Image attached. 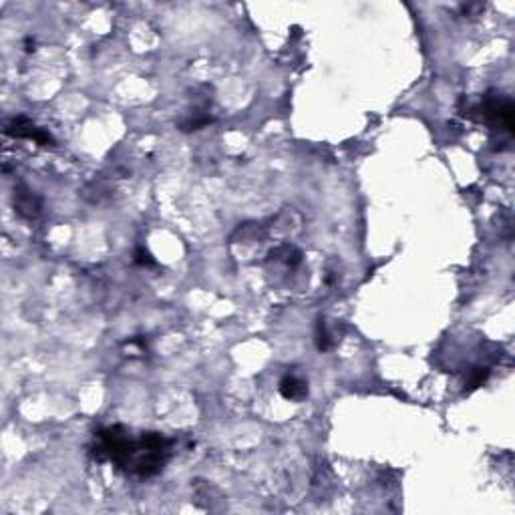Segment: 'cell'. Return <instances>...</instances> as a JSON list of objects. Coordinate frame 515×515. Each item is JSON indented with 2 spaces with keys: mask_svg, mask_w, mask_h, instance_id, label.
<instances>
[{
  "mask_svg": "<svg viewBox=\"0 0 515 515\" xmlns=\"http://www.w3.org/2000/svg\"><path fill=\"white\" fill-rule=\"evenodd\" d=\"M91 455L105 463L111 461L117 469L135 477H152L159 473L171 455V441L159 433H143L133 439L123 427H109L95 435Z\"/></svg>",
  "mask_w": 515,
  "mask_h": 515,
  "instance_id": "6da1fadb",
  "label": "cell"
},
{
  "mask_svg": "<svg viewBox=\"0 0 515 515\" xmlns=\"http://www.w3.org/2000/svg\"><path fill=\"white\" fill-rule=\"evenodd\" d=\"M471 113H479L481 121L489 123L499 131L514 133V101L507 95H487L483 99V103L475 109H471Z\"/></svg>",
  "mask_w": 515,
  "mask_h": 515,
  "instance_id": "7a4b0ae2",
  "label": "cell"
},
{
  "mask_svg": "<svg viewBox=\"0 0 515 515\" xmlns=\"http://www.w3.org/2000/svg\"><path fill=\"white\" fill-rule=\"evenodd\" d=\"M4 135L9 137H18V139H33L38 145H48V143H55L51 133H47L45 129L35 127V123L24 115L11 119L6 125H4Z\"/></svg>",
  "mask_w": 515,
  "mask_h": 515,
  "instance_id": "3957f363",
  "label": "cell"
},
{
  "mask_svg": "<svg viewBox=\"0 0 515 515\" xmlns=\"http://www.w3.org/2000/svg\"><path fill=\"white\" fill-rule=\"evenodd\" d=\"M14 210L24 220H35L41 213V199L36 198L28 188L16 186L14 188Z\"/></svg>",
  "mask_w": 515,
  "mask_h": 515,
  "instance_id": "277c9868",
  "label": "cell"
},
{
  "mask_svg": "<svg viewBox=\"0 0 515 515\" xmlns=\"http://www.w3.org/2000/svg\"><path fill=\"white\" fill-rule=\"evenodd\" d=\"M280 395L288 400H302L308 395V386L298 376H284L280 381Z\"/></svg>",
  "mask_w": 515,
  "mask_h": 515,
  "instance_id": "5b68a950",
  "label": "cell"
},
{
  "mask_svg": "<svg viewBox=\"0 0 515 515\" xmlns=\"http://www.w3.org/2000/svg\"><path fill=\"white\" fill-rule=\"evenodd\" d=\"M317 346H318V351H328V349L332 346V339H330V332L326 330V324H324V320H318Z\"/></svg>",
  "mask_w": 515,
  "mask_h": 515,
  "instance_id": "8992f818",
  "label": "cell"
},
{
  "mask_svg": "<svg viewBox=\"0 0 515 515\" xmlns=\"http://www.w3.org/2000/svg\"><path fill=\"white\" fill-rule=\"evenodd\" d=\"M135 264H139V266H153L155 260H153L152 254H149L147 250L139 248V250L135 252Z\"/></svg>",
  "mask_w": 515,
  "mask_h": 515,
  "instance_id": "52a82bcc",
  "label": "cell"
},
{
  "mask_svg": "<svg viewBox=\"0 0 515 515\" xmlns=\"http://www.w3.org/2000/svg\"><path fill=\"white\" fill-rule=\"evenodd\" d=\"M487 375H489V368H475L473 371V378H471V383H469V386L471 388H477V386L487 378Z\"/></svg>",
  "mask_w": 515,
  "mask_h": 515,
  "instance_id": "ba28073f",
  "label": "cell"
}]
</instances>
